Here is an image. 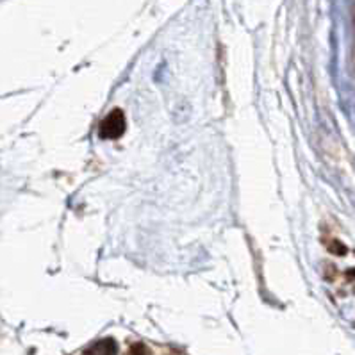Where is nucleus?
<instances>
[{
  "mask_svg": "<svg viewBox=\"0 0 355 355\" xmlns=\"http://www.w3.org/2000/svg\"><path fill=\"white\" fill-rule=\"evenodd\" d=\"M123 130H125V118H123V113H121L120 109L113 111L101 123V136L105 139L118 138V136L123 134Z\"/></svg>",
  "mask_w": 355,
  "mask_h": 355,
  "instance_id": "1",
  "label": "nucleus"
}]
</instances>
